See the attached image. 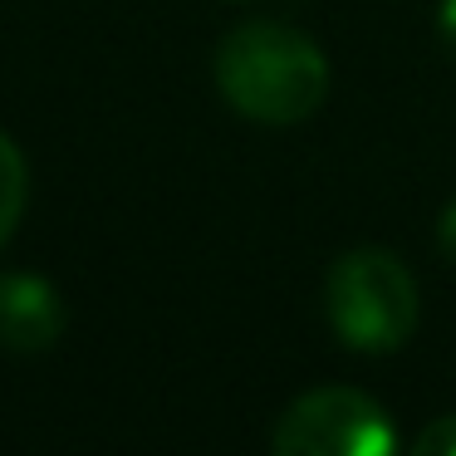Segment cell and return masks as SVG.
<instances>
[{
  "mask_svg": "<svg viewBox=\"0 0 456 456\" xmlns=\"http://www.w3.org/2000/svg\"><path fill=\"white\" fill-rule=\"evenodd\" d=\"M216 89L240 118L289 128L329 99V60L295 25L250 20L216 45Z\"/></svg>",
  "mask_w": 456,
  "mask_h": 456,
  "instance_id": "1",
  "label": "cell"
},
{
  "mask_svg": "<svg viewBox=\"0 0 456 456\" xmlns=\"http://www.w3.org/2000/svg\"><path fill=\"white\" fill-rule=\"evenodd\" d=\"M324 309L338 344L354 354H397L422 319L417 280L393 250H348L334 260L324 285Z\"/></svg>",
  "mask_w": 456,
  "mask_h": 456,
  "instance_id": "2",
  "label": "cell"
},
{
  "mask_svg": "<svg viewBox=\"0 0 456 456\" xmlns=\"http://www.w3.org/2000/svg\"><path fill=\"white\" fill-rule=\"evenodd\" d=\"M436 246H442V256L456 265V201H446L442 221H436Z\"/></svg>",
  "mask_w": 456,
  "mask_h": 456,
  "instance_id": "7",
  "label": "cell"
},
{
  "mask_svg": "<svg viewBox=\"0 0 456 456\" xmlns=\"http://www.w3.org/2000/svg\"><path fill=\"white\" fill-rule=\"evenodd\" d=\"M25 201H30V167H25V152L15 148L11 133H0V250L15 236L25 216Z\"/></svg>",
  "mask_w": 456,
  "mask_h": 456,
  "instance_id": "5",
  "label": "cell"
},
{
  "mask_svg": "<svg viewBox=\"0 0 456 456\" xmlns=\"http://www.w3.org/2000/svg\"><path fill=\"white\" fill-rule=\"evenodd\" d=\"M69 309L60 289L25 270H0V348L5 354H45L64 338Z\"/></svg>",
  "mask_w": 456,
  "mask_h": 456,
  "instance_id": "4",
  "label": "cell"
},
{
  "mask_svg": "<svg viewBox=\"0 0 456 456\" xmlns=\"http://www.w3.org/2000/svg\"><path fill=\"white\" fill-rule=\"evenodd\" d=\"M270 446L280 456H393L397 432L383 403L358 387H314L280 412Z\"/></svg>",
  "mask_w": 456,
  "mask_h": 456,
  "instance_id": "3",
  "label": "cell"
},
{
  "mask_svg": "<svg viewBox=\"0 0 456 456\" xmlns=\"http://www.w3.org/2000/svg\"><path fill=\"white\" fill-rule=\"evenodd\" d=\"M412 446H417V456H456V412H446L432 427H422Z\"/></svg>",
  "mask_w": 456,
  "mask_h": 456,
  "instance_id": "6",
  "label": "cell"
},
{
  "mask_svg": "<svg viewBox=\"0 0 456 456\" xmlns=\"http://www.w3.org/2000/svg\"><path fill=\"white\" fill-rule=\"evenodd\" d=\"M436 30H442V45L456 54V0H442V11H436Z\"/></svg>",
  "mask_w": 456,
  "mask_h": 456,
  "instance_id": "8",
  "label": "cell"
}]
</instances>
